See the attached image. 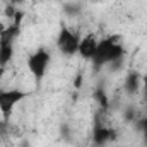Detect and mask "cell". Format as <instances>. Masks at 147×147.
Instances as JSON below:
<instances>
[{
	"instance_id": "1",
	"label": "cell",
	"mask_w": 147,
	"mask_h": 147,
	"mask_svg": "<svg viewBox=\"0 0 147 147\" xmlns=\"http://www.w3.org/2000/svg\"><path fill=\"white\" fill-rule=\"evenodd\" d=\"M123 55H125V50L116 41V38H105L98 43V50L92 58V63L96 67H105L115 62H120Z\"/></svg>"
},
{
	"instance_id": "2",
	"label": "cell",
	"mask_w": 147,
	"mask_h": 147,
	"mask_svg": "<svg viewBox=\"0 0 147 147\" xmlns=\"http://www.w3.org/2000/svg\"><path fill=\"white\" fill-rule=\"evenodd\" d=\"M50 62H51V55H50V51L45 50V48H38L34 53H31V55L28 57V60H26L28 70L33 74V77H34V80H36L38 84H39V82L43 80V77L46 75V70H48V67H50Z\"/></svg>"
},
{
	"instance_id": "3",
	"label": "cell",
	"mask_w": 147,
	"mask_h": 147,
	"mask_svg": "<svg viewBox=\"0 0 147 147\" xmlns=\"http://www.w3.org/2000/svg\"><path fill=\"white\" fill-rule=\"evenodd\" d=\"M28 96L29 92L22 89H0V113L3 115V118H9L16 106L22 103Z\"/></svg>"
},
{
	"instance_id": "4",
	"label": "cell",
	"mask_w": 147,
	"mask_h": 147,
	"mask_svg": "<svg viewBox=\"0 0 147 147\" xmlns=\"http://www.w3.org/2000/svg\"><path fill=\"white\" fill-rule=\"evenodd\" d=\"M79 43H80V36L75 31H72L67 26L60 28V33H58V38H57V46L63 55H67V57L75 55L79 51Z\"/></svg>"
},
{
	"instance_id": "5",
	"label": "cell",
	"mask_w": 147,
	"mask_h": 147,
	"mask_svg": "<svg viewBox=\"0 0 147 147\" xmlns=\"http://www.w3.org/2000/svg\"><path fill=\"white\" fill-rule=\"evenodd\" d=\"M98 39L94 34H87V36L80 38V43H79V55L84 58V60H92L94 55H96V50H98Z\"/></svg>"
},
{
	"instance_id": "6",
	"label": "cell",
	"mask_w": 147,
	"mask_h": 147,
	"mask_svg": "<svg viewBox=\"0 0 147 147\" xmlns=\"http://www.w3.org/2000/svg\"><path fill=\"white\" fill-rule=\"evenodd\" d=\"M92 139L98 146H103V144H108L111 140L116 139V132L113 128H108V127H96L94 132H92Z\"/></svg>"
},
{
	"instance_id": "7",
	"label": "cell",
	"mask_w": 147,
	"mask_h": 147,
	"mask_svg": "<svg viewBox=\"0 0 147 147\" xmlns=\"http://www.w3.org/2000/svg\"><path fill=\"white\" fill-rule=\"evenodd\" d=\"M19 34H21V26L19 24H9L0 34V45H14L16 38Z\"/></svg>"
},
{
	"instance_id": "8",
	"label": "cell",
	"mask_w": 147,
	"mask_h": 147,
	"mask_svg": "<svg viewBox=\"0 0 147 147\" xmlns=\"http://www.w3.org/2000/svg\"><path fill=\"white\" fill-rule=\"evenodd\" d=\"M125 87L128 92L135 94L140 87H142V75L137 72H130L127 75V80H125Z\"/></svg>"
},
{
	"instance_id": "9",
	"label": "cell",
	"mask_w": 147,
	"mask_h": 147,
	"mask_svg": "<svg viewBox=\"0 0 147 147\" xmlns=\"http://www.w3.org/2000/svg\"><path fill=\"white\" fill-rule=\"evenodd\" d=\"M14 57V45H0V65H7Z\"/></svg>"
},
{
	"instance_id": "10",
	"label": "cell",
	"mask_w": 147,
	"mask_h": 147,
	"mask_svg": "<svg viewBox=\"0 0 147 147\" xmlns=\"http://www.w3.org/2000/svg\"><path fill=\"white\" fill-rule=\"evenodd\" d=\"M96 99H98V103H99L103 108L108 106V98H106V94H105L103 89H98V91H96Z\"/></svg>"
},
{
	"instance_id": "11",
	"label": "cell",
	"mask_w": 147,
	"mask_h": 147,
	"mask_svg": "<svg viewBox=\"0 0 147 147\" xmlns=\"http://www.w3.org/2000/svg\"><path fill=\"white\" fill-rule=\"evenodd\" d=\"M139 127H140V132H142V135H144V140L147 142V116L139 121Z\"/></svg>"
},
{
	"instance_id": "12",
	"label": "cell",
	"mask_w": 147,
	"mask_h": 147,
	"mask_svg": "<svg viewBox=\"0 0 147 147\" xmlns=\"http://www.w3.org/2000/svg\"><path fill=\"white\" fill-rule=\"evenodd\" d=\"M142 89H144V92L147 94V72L142 75Z\"/></svg>"
},
{
	"instance_id": "13",
	"label": "cell",
	"mask_w": 147,
	"mask_h": 147,
	"mask_svg": "<svg viewBox=\"0 0 147 147\" xmlns=\"http://www.w3.org/2000/svg\"><path fill=\"white\" fill-rule=\"evenodd\" d=\"M22 2H24V0H10V3H12V5H16V7H19Z\"/></svg>"
},
{
	"instance_id": "14",
	"label": "cell",
	"mask_w": 147,
	"mask_h": 147,
	"mask_svg": "<svg viewBox=\"0 0 147 147\" xmlns=\"http://www.w3.org/2000/svg\"><path fill=\"white\" fill-rule=\"evenodd\" d=\"M3 75H5V67H3V65H0V79H2Z\"/></svg>"
},
{
	"instance_id": "15",
	"label": "cell",
	"mask_w": 147,
	"mask_h": 147,
	"mask_svg": "<svg viewBox=\"0 0 147 147\" xmlns=\"http://www.w3.org/2000/svg\"><path fill=\"white\" fill-rule=\"evenodd\" d=\"M5 28H7V26H5V24H2V22H0V34H2V31H3V29H5Z\"/></svg>"
}]
</instances>
